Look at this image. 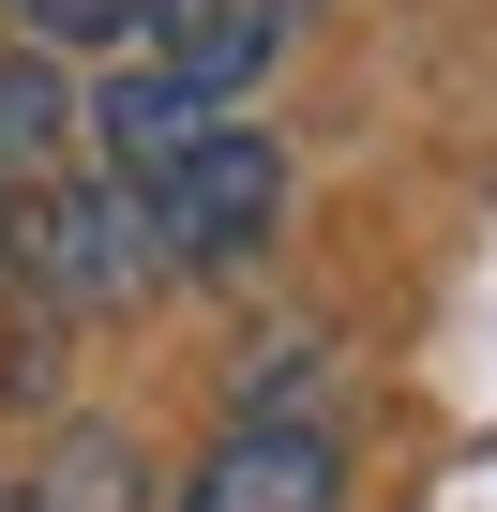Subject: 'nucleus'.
Returning a JSON list of instances; mask_svg holds the SVG:
<instances>
[{"label": "nucleus", "instance_id": "1", "mask_svg": "<svg viewBox=\"0 0 497 512\" xmlns=\"http://www.w3.org/2000/svg\"><path fill=\"white\" fill-rule=\"evenodd\" d=\"M16 287H31L46 317H121V302H151V287H166V226H151V196H136V181H46V196H31Z\"/></svg>", "mask_w": 497, "mask_h": 512}, {"label": "nucleus", "instance_id": "2", "mask_svg": "<svg viewBox=\"0 0 497 512\" xmlns=\"http://www.w3.org/2000/svg\"><path fill=\"white\" fill-rule=\"evenodd\" d=\"M151 226H166V272H241V256H272V226H287V151H272L257 121H211V151L151 196Z\"/></svg>", "mask_w": 497, "mask_h": 512}, {"label": "nucleus", "instance_id": "3", "mask_svg": "<svg viewBox=\"0 0 497 512\" xmlns=\"http://www.w3.org/2000/svg\"><path fill=\"white\" fill-rule=\"evenodd\" d=\"M166 512H332V437H317V422H226L211 467H196Z\"/></svg>", "mask_w": 497, "mask_h": 512}, {"label": "nucleus", "instance_id": "4", "mask_svg": "<svg viewBox=\"0 0 497 512\" xmlns=\"http://www.w3.org/2000/svg\"><path fill=\"white\" fill-rule=\"evenodd\" d=\"M91 136H106V181H136V196H166L196 151H211V106L151 61V76H106V106H91Z\"/></svg>", "mask_w": 497, "mask_h": 512}, {"label": "nucleus", "instance_id": "5", "mask_svg": "<svg viewBox=\"0 0 497 512\" xmlns=\"http://www.w3.org/2000/svg\"><path fill=\"white\" fill-rule=\"evenodd\" d=\"M151 46H166V76L196 106H226L241 76L287 46V0H151Z\"/></svg>", "mask_w": 497, "mask_h": 512}, {"label": "nucleus", "instance_id": "6", "mask_svg": "<svg viewBox=\"0 0 497 512\" xmlns=\"http://www.w3.org/2000/svg\"><path fill=\"white\" fill-rule=\"evenodd\" d=\"M16 512H151V467H136V437H121V422H61V437L31 452Z\"/></svg>", "mask_w": 497, "mask_h": 512}, {"label": "nucleus", "instance_id": "7", "mask_svg": "<svg viewBox=\"0 0 497 512\" xmlns=\"http://www.w3.org/2000/svg\"><path fill=\"white\" fill-rule=\"evenodd\" d=\"M61 136H76V91H61L46 61H0V166L31 181V166H46Z\"/></svg>", "mask_w": 497, "mask_h": 512}, {"label": "nucleus", "instance_id": "8", "mask_svg": "<svg viewBox=\"0 0 497 512\" xmlns=\"http://www.w3.org/2000/svg\"><path fill=\"white\" fill-rule=\"evenodd\" d=\"M31 16V46H121V31H151V0H16Z\"/></svg>", "mask_w": 497, "mask_h": 512}, {"label": "nucleus", "instance_id": "9", "mask_svg": "<svg viewBox=\"0 0 497 512\" xmlns=\"http://www.w3.org/2000/svg\"><path fill=\"white\" fill-rule=\"evenodd\" d=\"M317 392V347H257V362H241V422H287Z\"/></svg>", "mask_w": 497, "mask_h": 512}, {"label": "nucleus", "instance_id": "10", "mask_svg": "<svg viewBox=\"0 0 497 512\" xmlns=\"http://www.w3.org/2000/svg\"><path fill=\"white\" fill-rule=\"evenodd\" d=\"M0 392H31V407L61 392V317H16V347H0Z\"/></svg>", "mask_w": 497, "mask_h": 512}, {"label": "nucleus", "instance_id": "11", "mask_svg": "<svg viewBox=\"0 0 497 512\" xmlns=\"http://www.w3.org/2000/svg\"><path fill=\"white\" fill-rule=\"evenodd\" d=\"M16 256H31V181L0 166V287H16Z\"/></svg>", "mask_w": 497, "mask_h": 512}]
</instances>
